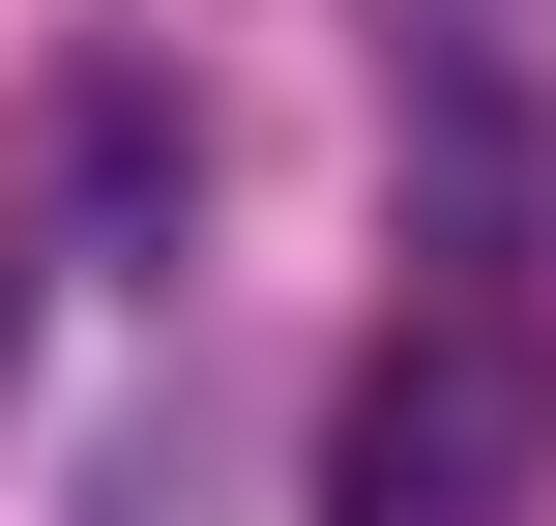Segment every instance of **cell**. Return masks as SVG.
Wrapping results in <instances>:
<instances>
[{
  "instance_id": "obj_1",
  "label": "cell",
  "mask_w": 556,
  "mask_h": 526,
  "mask_svg": "<svg viewBox=\"0 0 556 526\" xmlns=\"http://www.w3.org/2000/svg\"><path fill=\"white\" fill-rule=\"evenodd\" d=\"M352 526H528V351L498 322H440V351L352 381Z\"/></svg>"
}]
</instances>
